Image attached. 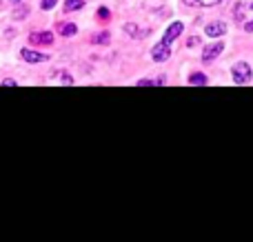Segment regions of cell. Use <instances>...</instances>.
Returning <instances> with one entry per match:
<instances>
[{"mask_svg": "<svg viewBox=\"0 0 253 242\" xmlns=\"http://www.w3.org/2000/svg\"><path fill=\"white\" fill-rule=\"evenodd\" d=\"M231 76H233V82L236 84H247V82H251L253 71L247 62H236V65L231 67Z\"/></svg>", "mask_w": 253, "mask_h": 242, "instance_id": "cell-1", "label": "cell"}, {"mask_svg": "<svg viewBox=\"0 0 253 242\" xmlns=\"http://www.w3.org/2000/svg\"><path fill=\"white\" fill-rule=\"evenodd\" d=\"M151 58H153L156 62H167V60H169V58H171V47H169V42H167V40H162V42L153 44Z\"/></svg>", "mask_w": 253, "mask_h": 242, "instance_id": "cell-2", "label": "cell"}, {"mask_svg": "<svg viewBox=\"0 0 253 242\" xmlns=\"http://www.w3.org/2000/svg\"><path fill=\"white\" fill-rule=\"evenodd\" d=\"M222 51H224V42H222V40H215V42L207 44V47L202 49V60L211 62V60H213V58H218Z\"/></svg>", "mask_w": 253, "mask_h": 242, "instance_id": "cell-3", "label": "cell"}, {"mask_svg": "<svg viewBox=\"0 0 253 242\" xmlns=\"http://www.w3.org/2000/svg\"><path fill=\"white\" fill-rule=\"evenodd\" d=\"M20 58L29 65H38V62H44L49 60L47 53H40V51H34V49H20Z\"/></svg>", "mask_w": 253, "mask_h": 242, "instance_id": "cell-4", "label": "cell"}, {"mask_svg": "<svg viewBox=\"0 0 253 242\" xmlns=\"http://www.w3.org/2000/svg\"><path fill=\"white\" fill-rule=\"evenodd\" d=\"M205 34L209 36V38H220V36L227 34V22H222V20L209 22V25L205 27Z\"/></svg>", "mask_w": 253, "mask_h": 242, "instance_id": "cell-5", "label": "cell"}, {"mask_svg": "<svg viewBox=\"0 0 253 242\" xmlns=\"http://www.w3.org/2000/svg\"><path fill=\"white\" fill-rule=\"evenodd\" d=\"M29 42L31 44H51L53 42V34L51 31H31Z\"/></svg>", "mask_w": 253, "mask_h": 242, "instance_id": "cell-6", "label": "cell"}, {"mask_svg": "<svg viewBox=\"0 0 253 242\" xmlns=\"http://www.w3.org/2000/svg\"><path fill=\"white\" fill-rule=\"evenodd\" d=\"M182 31H184V25H182V22H171V25L167 27V31H165V38H162V40H167V42H171V40H175L180 34H182Z\"/></svg>", "mask_w": 253, "mask_h": 242, "instance_id": "cell-7", "label": "cell"}, {"mask_svg": "<svg viewBox=\"0 0 253 242\" xmlns=\"http://www.w3.org/2000/svg\"><path fill=\"white\" fill-rule=\"evenodd\" d=\"M58 31H60V36L69 38V36H76V34H78V27H76L74 22H58Z\"/></svg>", "mask_w": 253, "mask_h": 242, "instance_id": "cell-8", "label": "cell"}, {"mask_svg": "<svg viewBox=\"0 0 253 242\" xmlns=\"http://www.w3.org/2000/svg\"><path fill=\"white\" fill-rule=\"evenodd\" d=\"M184 4H189V7H215V4H220L222 0H182Z\"/></svg>", "mask_w": 253, "mask_h": 242, "instance_id": "cell-9", "label": "cell"}, {"mask_svg": "<svg viewBox=\"0 0 253 242\" xmlns=\"http://www.w3.org/2000/svg\"><path fill=\"white\" fill-rule=\"evenodd\" d=\"M13 20H22V18H27L29 16V7H27V4H20V2H16V9H13Z\"/></svg>", "mask_w": 253, "mask_h": 242, "instance_id": "cell-10", "label": "cell"}, {"mask_svg": "<svg viewBox=\"0 0 253 242\" xmlns=\"http://www.w3.org/2000/svg\"><path fill=\"white\" fill-rule=\"evenodd\" d=\"M125 31L131 36V38H142V36H147L144 31H138V27H135V22H126L125 25Z\"/></svg>", "mask_w": 253, "mask_h": 242, "instance_id": "cell-11", "label": "cell"}, {"mask_svg": "<svg viewBox=\"0 0 253 242\" xmlns=\"http://www.w3.org/2000/svg\"><path fill=\"white\" fill-rule=\"evenodd\" d=\"M84 7V0H65V11H80Z\"/></svg>", "mask_w": 253, "mask_h": 242, "instance_id": "cell-12", "label": "cell"}, {"mask_svg": "<svg viewBox=\"0 0 253 242\" xmlns=\"http://www.w3.org/2000/svg\"><path fill=\"white\" fill-rule=\"evenodd\" d=\"M245 11H247V4L245 2H238L236 7H233V18H236L238 22H245Z\"/></svg>", "mask_w": 253, "mask_h": 242, "instance_id": "cell-13", "label": "cell"}, {"mask_svg": "<svg viewBox=\"0 0 253 242\" xmlns=\"http://www.w3.org/2000/svg\"><path fill=\"white\" fill-rule=\"evenodd\" d=\"M91 42H93V44H107V42H109V31H100V34H93V36H91Z\"/></svg>", "mask_w": 253, "mask_h": 242, "instance_id": "cell-14", "label": "cell"}, {"mask_svg": "<svg viewBox=\"0 0 253 242\" xmlns=\"http://www.w3.org/2000/svg\"><path fill=\"white\" fill-rule=\"evenodd\" d=\"M189 84H207V76L200 74V71H196V74L189 76Z\"/></svg>", "mask_w": 253, "mask_h": 242, "instance_id": "cell-15", "label": "cell"}, {"mask_svg": "<svg viewBox=\"0 0 253 242\" xmlns=\"http://www.w3.org/2000/svg\"><path fill=\"white\" fill-rule=\"evenodd\" d=\"M56 80H60V82H65V84H74V78H71L67 71H58V74H56Z\"/></svg>", "mask_w": 253, "mask_h": 242, "instance_id": "cell-16", "label": "cell"}, {"mask_svg": "<svg viewBox=\"0 0 253 242\" xmlns=\"http://www.w3.org/2000/svg\"><path fill=\"white\" fill-rule=\"evenodd\" d=\"M56 2L58 0H42V2H40V9H42V11H51V9L56 7Z\"/></svg>", "mask_w": 253, "mask_h": 242, "instance_id": "cell-17", "label": "cell"}, {"mask_svg": "<svg viewBox=\"0 0 253 242\" xmlns=\"http://www.w3.org/2000/svg\"><path fill=\"white\" fill-rule=\"evenodd\" d=\"M109 16H111V13H109V9H107V7L98 9V18H100V20H109Z\"/></svg>", "mask_w": 253, "mask_h": 242, "instance_id": "cell-18", "label": "cell"}, {"mask_svg": "<svg viewBox=\"0 0 253 242\" xmlns=\"http://www.w3.org/2000/svg\"><path fill=\"white\" fill-rule=\"evenodd\" d=\"M198 44H200V38H198V36H191V38L187 40V47H198Z\"/></svg>", "mask_w": 253, "mask_h": 242, "instance_id": "cell-19", "label": "cell"}, {"mask_svg": "<svg viewBox=\"0 0 253 242\" xmlns=\"http://www.w3.org/2000/svg\"><path fill=\"white\" fill-rule=\"evenodd\" d=\"M16 84H18V82H16L13 78H4V80H2V87H16Z\"/></svg>", "mask_w": 253, "mask_h": 242, "instance_id": "cell-20", "label": "cell"}, {"mask_svg": "<svg viewBox=\"0 0 253 242\" xmlns=\"http://www.w3.org/2000/svg\"><path fill=\"white\" fill-rule=\"evenodd\" d=\"M245 31H247V34H251V31H253V20H249V22L245 25Z\"/></svg>", "mask_w": 253, "mask_h": 242, "instance_id": "cell-21", "label": "cell"}, {"mask_svg": "<svg viewBox=\"0 0 253 242\" xmlns=\"http://www.w3.org/2000/svg\"><path fill=\"white\" fill-rule=\"evenodd\" d=\"M11 2H22V0H11Z\"/></svg>", "mask_w": 253, "mask_h": 242, "instance_id": "cell-22", "label": "cell"}, {"mask_svg": "<svg viewBox=\"0 0 253 242\" xmlns=\"http://www.w3.org/2000/svg\"><path fill=\"white\" fill-rule=\"evenodd\" d=\"M249 7H251V9H253V4H249Z\"/></svg>", "mask_w": 253, "mask_h": 242, "instance_id": "cell-23", "label": "cell"}]
</instances>
